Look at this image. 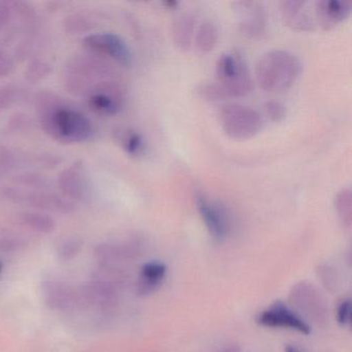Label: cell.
Listing matches in <instances>:
<instances>
[{
	"mask_svg": "<svg viewBox=\"0 0 352 352\" xmlns=\"http://www.w3.org/2000/svg\"><path fill=\"white\" fill-rule=\"evenodd\" d=\"M43 131L63 144L81 143L91 139L94 125L83 113L65 106L54 94H42L36 98Z\"/></svg>",
	"mask_w": 352,
	"mask_h": 352,
	"instance_id": "cell-1",
	"label": "cell"
},
{
	"mask_svg": "<svg viewBox=\"0 0 352 352\" xmlns=\"http://www.w3.org/2000/svg\"><path fill=\"white\" fill-rule=\"evenodd\" d=\"M255 73L259 86L265 91H283L300 77L302 63L289 51H270L259 58Z\"/></svg>",
	"mask_w": 352,
	"mask_h": 352,
	"instance_id": "cell-2",
	"label": "cell"
},
{
	"mask_svg": "<svg viewBox=\"0 0 352 352\" xmlns=\"http://www.w3.org/2000/svg\"><path fill=\"white\" fill-rule=\"evenodd\" d=\"M216 87L222 98L244 96L252 89L250 72L243 57L236 52H226L216 63Z\"/></svg>",
	"mask_w": 352,
	"mask_h": 352,
	"instance_id": "cell-3",
	"label": "cell"
},
{
	"mask_svg": "<svg viewBox=\"0 0 352 352\" xmlns=\"http://www.w3.org/2000/svg\"><path fill=\"white\" fill-rule=\"evenodd\" d=\"M0 201L16 205H25L40 211L71 214L76 211L75 201L63 195L46 190H26L18 187H0Z\"/></svg>",
	"mask_w": 352,
	"mask_h": 352,
	"instance_id": "cell-4",
	"label": "cell"
},
{
	"mask_svg": "<svg viewBox=\"0 0 352 352\" xmlns=\"http://www.w3.org/2000/svg\"><path fill=\"white\" fill-rule=\"evenodd\" d=\"M220 124L224 133L234 140H248L263 129V118L258 111L241 104L222 107Z\"/></svg>",
	"mask_w": 352,
	"mask_h": 352,
	"instance_id": "cell-5",
	"label": "cell"
},
{
	"mask_svg": "<svg viewBox=\"0 0 352 352\" xmlns=\"http://www.w3.org/2000/svg\"><path fill=\"white\" fill-rule=\"evenodd\" d=\"M83 45L88 50L110 57L123 67H129L133 63L131 48L118 34L112 32L89 34L84 38Z\"/></svg>",
	"mask_w": 352,
	"mask_h": 352,
	"instance_id": "cell-6",
	"label": "cell"
},
{
	"mask_svg": "<svg viewBox=\"0 0 352 352\" xmlns=\"http://www.w3.org/2000/svg\"><path fill=\"white\" fill-rule=\"evenodd\" d=\"M63 197L73 201H87L91 197V181L82 162L65 168L57 178Z\"/></svg>",
	"mask_w": 352,
	"mask_h": 352,
	"instance_id": "cell-7",
	"label": "cell"
},
{
	"mask_svg": "<svg viewBox=\"0 0 352 352\" xmlns=\"http://www.w3.org/2000/svg\"><path fill=\"white\" fill-rule=\"evenodd\" d=\"M232 11L239 30L247 38H257L267 28V13L263 3L258 1H236L232 3Z\"/></svg>",
	"mask_w": 352,
	"mask_h": 352,
	"instance_id": "cell-8",
	"label": "cell"
},
{
	"mask_svg": "<svg viewBox=\"0 0 352 352\" xmlns=\"http://www.w3.org/2000/svg\"><path fill=\"white\" fill-rule=\"evenodd\" d=\"M88 106L94 112L104 116H114L122 110L123 98L115 82L102 81L88 94Z\"/></svg>",
	"mask_w": 352,
	"mask_h": 352,
	"instance_id": "cell-9",
	"label": "cell"
},
{
	"mask_svg": "<svg viewBox=\"0 0 352 352\" xmlns=\"http://www.w3.org/2000/svg\"><path fill=\"white\" fill-rule=\"evenodd\" d=\"M197 208L212 236L222 240L228 236L230 220L223 207L203 195L197 197Z\"/></svg>",
	"mask_w": 352,
	"mask_h": 352,
	"instance_id": "cell-10",
	"label": "cell"
},
{
	"mask_svg": "<svg viewBox=\"0 0 352 352\" xmlns=\"http://www.w3.org/2000/svg\"><path fill=\"white\" fill-rule=\"evenodd\" d=\"M302 0H285L280 3V11L286 25L300 32H312L316 28L314 5Z\"/></svg>",
	"mask_w": 352,
	"mask_h": 352,
	"instance_id": "cell-11",
	"label": "cell"
},
{
	"mask_svg": "<svg viewBox=\"0 0 352 352\" xmlns=\"http://www.w3.org/2000/svg\"><path fill=\"white\" fill-rule=\"evenodd\" d=\"M257 322L263 327L296 329L304 335L310 333V327L282 302H276L271 308L261 312L257 317Z\"/></svg>",
	"mask_w": 352,
	"mask_h": 352,
	"instance_id": "cell-12",
	"label": "cell"
},
{
	"mask_svg": "<svg viewBox=\"0 0 352 352\" xmlns=\"http://www.w3.org/2000/svg\"><path fill=\"white\" fill-rule=\"evenodd\" d=\"M352 3L348 0H317L314 15L317 25L331 30L346 19L351 13Z\"/></svg>",
	"mask_w": 352,
	"mask_h": 352,
	"instance_id": "cell-13",
	"label": "cell"
},
{
	"mask_svg": "<svg viewBox=\"0 0 352 352\" xmlns=\"http://www.w3.org/2000/svg\"><path fill=\"white\" fill-rule=\"evenodd\" d=\"M43 296L47 306L53 310H65L79 302L77 290L63 282H45L43 284Z\"/></svg>",
	"mask_w": 352,
	"mask_h": 352,
	"instance_id": "cell-14",
	"label": "cell"
},
{
	"mask_svg": "<svg viewBox=\"0 0 352 352\" xmlns=\"http://www.w3.org/2000/svg\"><path fill=\"white\" fill-rule=\"evenodd\" d=\"M195 22V15L190 12L179 14L173 22V40L181 50L188 51L192 46L197 30Z\"/></svg>",
	"mask_w": 352,
	"mask_h": 352,
	"instance_id": "cell-15",
	"label": "cell"
},
{
	"mask_svg": "<svg viewBox=\"0 0 352 352\" xmlns=\"http://www.w3.org/2000/svg\"><path fill=\"white\" fill-rule=\"evenodd\" d=\"M117 143L133 157H140L146 151V143L144 138L138 131L129 129H120L115 133Z\"/></svg>",
	"mask_w": 352,
	"mask_h": 352,
	"instance_id": "cell-16",
	"label": "cell"
},
{
	"mask_svg": "<svg viewBox=\"0 0 352 352\" xmlns=\"http://www.w3.org/2000/svg\"><path fill=\"white\" fill-rule=\"evenodd\" d=\"M19 218L22 224L40 234H51L56 230L54 218L43 212H23L20 214Z\"/></svg>",
	"mask_w": 352,
	"mask_h": 352,
	"instance_id": "cell-17",
	"label": "cell"
},
{
	"mask_svg": "<svg viewBox=\"0 0 352 352\" xmlns=\"http://www.w3.org/2000/svg\"><path fill=\"white\" fill-rule=\"evenodd\" d=\"M218 40V30L212 21H205L195 30V48L199 52L208 53L213 50Z\"/></svg>",
	"mask_w": 352,
	"mask_h": 352,
	"instance_id": "cell-18",
	"label": "cell"
},
{
	"mask_svg": "<svg viewBox=\"0 0 352 352\" xmlns=\"http://www.w3.org/2000/svg\"><path fill=\"white\" fill-rule=\"evenodd\" d=\"M166 273V267L158 261L146 263L142 267L141 288H146V292L155 287L160 283Z\"/></svg>",
	"mask_w": 352,
	"mask_h": 352,
	"instance_id": "cell-19",
	"label": "cell"
},
{
	"mask_svg": "<svg viewBox=\"0 0 352 352\" xmlns=\"http://www.w3.org/2000/svg\"><path fill=\"white\" fill-rule=\"evenodd\" d=\"M52 73V67L44 60H34L28 65L24 72V78L30 83H38L46 79Z\"/></svg>",
	"mask_w": 352,
	"mask_h": 352,
	"instance_id": "cell-20",
	"label": "cell"
},
{
	"mask_svg": "<svg viewBox=\"0 0 352 352\" xmlns=\"http://www.w3.org/2000/svg\"><path fill=\"white\" fill-rule=\"evenodd\" d=\"M351 189L345 187L336 195L335 206L338 214L346 224L351 222Z\"/></svg>",
	"mask_w": 352,
	"mask_h": 352,
	"instance_id": "cell-21",
	"label": "cell"
},
{
	"mask_svg": "<svg viewBox=\"0 0 352 352\" xmlns=\"http://www.w3.org/2000/svg\"><path fill=\"white\" fill-rule=\"evenodd\" d=\"M17 184L22 186L30 187V188L36 189V190H43L50 187V181L47 177L42 175L34 174V173H24V174L17 175L14 178Z\"/></svg>",
	"mask_w": 352,
	"mask_h": 352,
	"instance_id": "cell-22",
	"label": "cell"
},
{
	"mask_svg": "<svg viewBox=\"0 0 352 352\" xmlns=\"http://www.w3.org/2000/svg\"><path fill=\"white\" fill-rule=\"evenodd\" d=\"M23 157L11 148L0 146V170H10L19 168Z\"/></svg>",
	"mask_w": 352,
	"mask_h": 352,
	"instance_id": "cell-23",
	"label": "cell"
},
{
	"mask_svg": "<svg viewBox=\"0 0 352 352\" xmlns=\"http://www.w3.org/2000/svg\"><path fill=\"white\" fill-rule=\"evenodd\" d=\"M83 247V241L79 238H69L60 243L58 247V256L63 261H69L77 256Z\"/></svg>",
	"mask_w": 352,
	"mask_h": 352,
	"instance_id": "cell-24",
	"label": "cell"
},
{
	"mask_svg": "<svg viewBox=\"0 0 352 352\" xmlns=\"http://www.w3.org/2000/svg\"><path fill=\"white\" fill-rule=\"evenodd\" d=\"M20 98L19 88L16 86H5L0 88V112L11 108Z\"/></svg>",
	"mask_w": 352,
	"mask_h": 352,
	"instance_id": "cell-25",
	"label": "cell"
},
{
	"mask_svg": "<svg viewBox=\"0 0 352 352\" xmlns=\"http://www.w3.org/2000/svg\"><path fill=\"white\" fill-rule=\"evenodd\" d=\"M263 110H265V115L275 122L281 121L286 115L285 107L281 102H274V100L265 102Z\"/></svg>",
	"mask_w": 352,
	"mask_h": 352,
	"instance_id": "cell-26",
	"label": "cell"
},
{
	"mask_svg": "<svg viewBox=\"0 0 352 352\" xmlns=\"http://www.w3.org/2000/svg\"><path fill=\"white\" fill-rule=\"evenodd\" d=\"M90 23L87 19L84 17H79V16H71L67 20V32L72 34H79V32H87L90 28Z\"/></svg>",
	"mask_w": 352,
	"mask_h": 352,
	"instance_id": "cell-27",
	"label": "cell"
},
{
	"mask_svg": "<svg viewBox=\"0 0 352 352\" xmlns=\"http://www.w3.org/2000/svg\"><path fill=\"white\" fill-rule=\"evenodd\" d=\"M351 302L349 300H343L338 308L337 319L340 324H349L351 320Z\"/></svg>",
	"mask_w": 352,
	"mask_h": 352,
	"instance_id": "cell-28",
	"label": "cell"
},
{
	"mask_svg": "<svg viewBox=\"0 0 352 352\" xmlns=\"http://www.w3.org/2000/svg\"><path fill=\"white\" fill-rule=\"evenodd\" d=\"M14 61L5 51L0 50V78L8 77L13 72Z\"/></svg>",
	"mask_w": 352,
	"mask_h": 352,
	"instance_id": "cell-29",
	"label": "cell"
},
{
	"mask_svg": "<svg viewBox=\"0 0 352 352\" xmlns=\"http://www.w3.org/2000/svg\"><path fill=\"white\" fill-rule=\"evenodd\" d=\"M14 10H15L14 9V3H8V1L0 3V30L9 23Z\"/></svg>",
	"mask_w": 352,
	"mask_h": 352,
	"instance_id": "cell-30",
	"label": "cell"
},
{
	"mask_svg": "<svg viewBox=\"0 0 352 352\" xmlns=\"http://www.w3.org/2000/svg\"><path fill=\"white\" fill-rule=\"evenodd\" d=\"M23 243L17 239H3L0 240V252H12L18 250Z\"/></svg>",
	"mask_w": 352,
	"mask_h": 352,
	"instance_id": "cell-31",
	"label": "cell"
},
{
	"mask_svg": "<svg viewBox=\"0 0 352 352\" xmlns=\"http://www.w3.org/2000/svg\"><path fill=\"white\" fill-rule=\"evenodd\" d=\"M285 352H298V350L296 349V348L292 347V346H288L287 348H286Z\"/></svg>",
	"mask_w": 352,
	"mask_h": 352,
	"instance_id": "cell-32",
	"label": "cell"
}]
</instances>
